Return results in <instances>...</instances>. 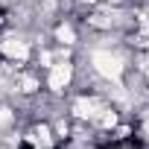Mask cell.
I'll return each mask as SVG.
<instances>
[{
    "label": "cell",
    "instance_id": "cell-1",
    "mask_svg": "<svg viewBox=\"0 0 149 149\" xmlns=\"http://www.w3.org/2000/svg\"><path fill=\"white\" fill-rule=\"evenodd\" d=\"M91 73L100 82H108V85L123 82V76H126V58H123V53H117L111 47H97L91 53Z\"/></svg>",
    "mask_w": 149,
    "mask_h": 149
},
{
    "label": "cell",
    "instance_id": "cell-2",
    "mask_svg": "<svg viewBox=\"0 0 149 149\" xmlns=\"http://www.w3.org/2000/svg\"><path fill=\"white\" fill-rule=\"evenodd\" d=\"M73 79H76V64H73L70 58H56V61L47 67V88H50L53 97L64 94V91L73 85Z\"/></svg>",
    "mask_w": 149,
    "mask_h": 149
},
{
    "label": "cell",
    "instance_id": "cell-3",
    "mask_svg": "<svg viewBox=\"0 0 149 149\" xmlns=\"http://www.w3.org/2000/svg\"><path fill=\"white\" fill-rule=\"evenodd\" d=\"M0 56H3L9 64H26L29 56H32V41L21 32H12V35H3L0 38Z\"/></svg>",
    "mask_w": 149,
    "mask_h": 149
},
{
    "label": "cell",
    "instance_id": "cell-4",
    "mask_svg": "<svg viewBox=\"0 0 149 149\" xmlns=\"http://www.w3.org/2000/svg\"><path fill=\"white\" fill-rule=\"evenodd\" d=\"M53 35H56L58 47H73V44L79 41V35H76V26H73L70 21H61V24H56Z\"/></svg>",
    "mask_w": 149,
    "mask_h": 149
}]
</instances>
